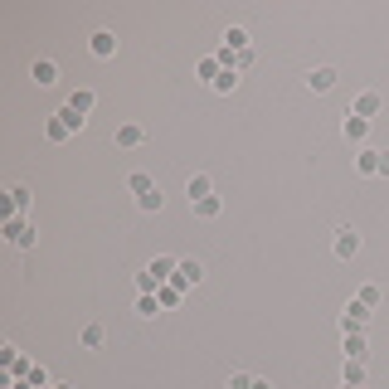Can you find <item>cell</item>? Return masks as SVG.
<instances>
[{
  "instance_id": "obj_1",
  "label": "cell",
  "mask_w": 389,
  "mask_h": 389,
  "mask_svg": "<svg viewBox=\"0 0 389 389\" xmlns=\"http://www.w3.org/2000/svg\"><path fill=\"white\" fill-rule=\"evenodd\" d=\"M5 239H10L15 248H34L39 234H34V224H30L25 214H10V219H5Z\"/></svg>"
},
{
  "instance_id": "obj_2",
  "label": "cell",
  "mask_w": 389,
  "mask_h": 389,
  "mask_svg": "<svg viewBox=\"0 0 389 389\" xmlns=\"http://www.w3.org/2000/svg\"><path fill=\"white\" fill-rule=\"evenodd\" d=\"M171 283H176V287H185V292H190V287H200V283H204V263H200V258H180Z\"/></svg>"
},
{
  "instance_id": "obj_3",
  "label": "cell",
  "mask_w": 389,
  "mask_h": 389,
  "mask_svg": "<svg viewBox=\"0 0 389 389\" xmlns=\"http://www.w3.org/2000/svg\"><path fill=\"white\" fill-rule=\"evenodd\" d=\"M379 107H384V97H379L375 88H365V93L351 102V113H355V117H365V122H375V117H379Z\"/></svg>"
},
{
  "instance_id": "obj_4",
  "label": "cell",
  "mask_w": 389,
  "mask_h": 389,
  "mask_svg": "<svg viewBox=\"0 0 389 389\" xmlns=\"http://www.w3.org/2000/svg\"><path fill=\"white\" fill-rule=\"evenodd\" d=\"M331 253H336V258H355L360 253V234L346 224V229H336V239H331Z\"/></svg>"
},
{
  "instance_id": "obj_5",
  "label": "cell",
  "mask_w": 389,
  "mask_h": 389,
  "mask_svg": "<svg viewBox=\"0 0 389 389\" xmlns=\"http://www.w3.org/2000/svg\"><path fill=\"white\" fill-rule=\"evenodd\" d=\"M341 137H346V141L360 151V146H365V137H370V122H365V117H355V113H346V122H341Z\"/></svg>"
},
{
  "instance_id": "obj_6",
  "label": "cell",
  "mask_w": 389,
  "mask_h": 389,
  "mask_svg": "<svg viewBox=\"0 0 389 389\" xmlns=\"http://www.w3.org/2000/svg\"><path fill=\"white\" fill-rule=\"evenodd\" d=\"M365 321H370V307L355 297V302H346V311H341V331H365Z\"/></svg>"
},
{
  "instance_id": "obj_7",
  "label": "cell",
  "mask_w": 389,
  "mask_h": 389,
  "mask_svg": "<svg viewBox=\"0 0 389 389\" xmlns=\"http://www.w3.org/2000/svg\"><path fill=\"white\" fill-rule=\"evenodd\" d=\"M336 78H341V73L331 69V64H316V69L307 73V88H311V93H331V88H336Z\"/></svg>"
},
{
  "instance_id": "obj_8",
  "label": "cell",
  "mask_w": 389,
  "mask_h": 389,
  "mask_svg": "<svg viewBox=\"0 0 389 389\" xmlns=\"http://www.w3.org/2000/svg\"><path fill=\"white\" fill-rule=\"evenodd\" d=\"M113 141H117L122 151H132V146H141V141H146V127H141V122H122V127L113 132Z\"/></svg>"
},
{
  "instance_id": "obj_9",
  "label": "cell",
  "mask_w": 389,
  "mask_h": 389,
  "mask_svg": "<svg viewBox=\"0 0 389 389\" xmlns=\"http://www.w3.org/2000/svg\"><path fill=\"white\" fill-rule=\"evenodd\" d=\"M30 78H34L39 88H54V83H59V64H54V59H34V64H30Z\"/></svg>"
},
{
  "instance_id": "obj_10",
  "label": "cell",
  "mask_w": 389,
  "mask_h": 389,
  "mask_svg": "<svg viewBox=\"0 0 389 389\" xmlns=\"http://www.w3.org/2000/svg\"><path fill=\"white\" fill-rule=\"evenodd\" d=\"M88 49L97 54V59H113V54H117V34H113V30H93Z\"/></svg>"
},
{
  "instance_id": "obj_11",
  "label": "cell",
  "mask_w": 389,
  "mask_h": 389,
  "mask_svg": "<svg viewBox=\"0 0 389 389\" xmlns=\"http://www.w3.org/2000/svg\"><path fill=\"white\" fill-rule=\"evenodd\" d=\"M176 263H180V258H171V253H156L146 272H151V277H156V283L165 287V283H171V277H176Z\"/></svg>"
},
{
  "instance_id": "obj_12",
  "label": "cell",
  "mask_w": 389,
  "mask_h": 389,
  "mask_svg": "<svg viewBox=\"0 0 389 389\" xmlns=\"http://www.w3.org/2000/svg\"><path fill=\"white\" fill-rule=\"evenodd\" d=\"M365 379H370L365 360H346V370H341V389H365Z\"/></svg>"
},
{
  "instance_id": "obj_13",
  "label": "cell",
  "mask_w": 389,
  "mask_h": 389,
  "mask_svg": "<svg viewBox=\"0 0 389 389\" xmlns=\"http://www.w3.org/2000/svg\"><path fill=\"white\" fill-rule=\"evenodd\" d=\"M185 195H190V204H200V200H209V195H214V180L200 171V176H190V180H185Z\"/></svg>"
},
{
  "instance_id": "obj_14",
  "label": "cell",
  "mask_w": 389,
  "mask_h": 389,
  "mask_svg": "<svg viewBox=\"0 0 389 389\" xmlns=\"http://www.w3.org/2000/svg\"><path fill=\"white\" fill-rule=\"evenodd\" d=\"M379 156H384V151L360 146V151H355V171H360V176H379Z\"/></svg>"
},
{
  "instance_id": "obj_15",
  "label": "cell",
  "mask_w": 389,
  "mask_h": 389,
  "mask_svg": "<svg viewBox=\"0 0 389 389\" xmlns=\"http://www.w3.org/2000/svg\"><path fill=\"white\" fill-rule=\"evenodd\" d=\"M78 341H83V351H102V346H107V326H102V321H88Z\"/></svg>"
},
{
  "instance_id": "obj_16",
  "label": "cell",
  "mask_w": 389,
  "mask_h": 389,
  "mask_svg": "<svg viewBox=\"0 0 389 389\" xmlns=\"http://www.w3.org/2000/svg\"><path fill=\"white\" fill-rule=\"evenodd\" d=\"M5 195H10V204H5V219H10V214H25V209H30V200H34V195H30V185H10Z\"/></svg>"
},
{
  "instance_id": "obj_17",
  "label": "cell",
  "mask_w": 389,
  "mask_h": 389,
  "mask_svg": "<svg viewBox=\"0 0 389 389\" xmlns=\"http://www.w3.org/2000/svg\"><path fill=\"white\" fill-rule=\"evenodd\" d=\"M341 351H346V360H365V355H370L365 331H346V346H341Z\"/></svg>"
},
{
  "instance_id": "obj_18",
  "label": "cell",
  "mask_w": 389,
  "mask_h": 389,
  "mask_svg": "<svg viewBox=\"0 0 389 389\" xmlns=\"http://www.w3.org/2000/svg\"><path fill=\"white\" fill-rule=\"evenodd\" d=\"M69 107H73V113H78V117H88V113H93V107H97V93H93V88H78V93L69 97Z\"/></svg>"
},
{
  "instance_id": "obj_19",
  "label": "cell",
  "mask_w": 389,
  "mask_h": 389,
  "mask_svg": "<svg viewBox=\"0 0 389 389\" xmlns=\"http://www.w3.org/2000/svg\"><path fill=\"white\" fill-rule=\"evenodd\" d=\"M224 49L244 54V49H248V30H244V25H229V30H224Z\"/></svg>"
},
{
  "instance_id": "obj_20",
  "label": "cell",
  "mask_w": 389,
  "mask_h": 389,
  "mask_svg": "<svg viewBox=\"0 0 389 389\" xmlns=\"http://www.w3.org/2000/svg\"><path fill=\"white\" fill-rule=\"evenodd\" d=\"M161 204H165L161 185H156V190H146V195H137V209H141V214H161Z\"/></svg>"
},
{
  "instance_id": "obj_21",
  "label": "cell",
  "mask_w": 389,
  "mask_h": 389,
  "mask_svg": "<svg viewBox=\"0 0 389 389\" xmlns=\"http://www.w3.org/2000/svg\"><path fill=\"white\" fill-rule=\"evenodd\" d=\"M44 137H49L54 146H59V141H69L73 132H69V122H64V117H49V122H44Z\"/></svg>"
},
{
  "instance_id": "obj_22",
  "label": "cell",
  "mask_w": 389,
  "mask_h": 389,
  "mask_svg": "<svg viewBox=\"0 0 389 389\" xmlns=\"http://www.w3.org/2000/svg\"><path fill=\"white\" fill-rule=\"evenodd\" d=\"M190 209H195V219H219L224 200H219V195H209V200H200V204H190Z\"/></svg>"
},
{
  "instance_id": "obj_23",
  "label": "cell",
  "mask_w": 389,
  "mask_h": 389,
  "mask_svg": "<svg viewBox=\"0 0 389 389\" xmlns=\"http://www.w3.org/2000/svg\"><path fill=\"white\" fill-rule=\"evenodd\" d=\"M156 297H161V307H165V311H171V307H180V302H185V287H176V283H165V287H161Z\"/></svg>"
},
{
  "instance_id": "obj_24",
  "label": "cell",
  "mask_w": 389,
  "mask_h": 389,
  "mask_svg": "<svg viewBox=\"0 0 389 389\" xmlns=\"http://www.w3.org/2000/svg\"><path fill=\"white\" fill-rule=\"evenodd\" d=\"M127 190H132V195H146V190H156V180H151L146 171H132V176H127Z\"/></svg>"
},
{
  "instance_id": "obj_25",
  "label": "cell",
  "mask_w": 389,
  "mask_h": 389,
  "mask_svg": "<svg viewBox=\"0 0 389 389\" xmlns=\"http://www.w3.org/2000/svg\"><path fill=\"white\" fill-rule=\"evenodd\" d=\"M209 88H214V93H234V88H239V69H224V73H219Z\"/></svg>"
},
{
  "instance_id": "obj_26",
  "label": "cell",
  "mask_w": 389,
  "mask_h": 389,
  "mask_svg": "<svg viewBox=\"0 0 389 389\" xmlns=\"http://www.w3.org/2000/svg\"><path fill=\"white\" fill-rule=\"evenodd\" d=\"M355 297H360L365 307H379V302H384V287H379V283H365V287H360Z\"/></svg>"
},
{
  "instance_id": "obj_27",
  "label": "cell",
  "mask_w": 389,
  "mask_h": 389,
  "mask_svg": "<svg viewBox=\"0 0 389 389\" xmlns=\"http://www.w3.org/2000/svg\"><path fill=\"white\" fill-rule=\"evenodd\" d=\"M156 311H165V307H161V297H156V292H141V302H137V316H156Z\"/></svg>"
},
{
  "instance_id": "obj_28",
  "label": "cell",
  "mask_w": 389,
  "mask_h": 389,
  "mask_svg": "<svg viewBox=\"0 0 389 389\" xmlns=\"http://www.w3.org/2000/svg\"><path fill=\"white\" fill-rule=\"evenodd\" d=\"M54 117H64V122H69V132H83V127H88V117H78V113H73L69 102H64V107H59V113H54Z\"/></svg>"
},
{
  "instance_id": "obj_29",
  "label": "cell",
  "mask_w": 389,
  "mask_h": 389,
  "mask_svg": "<svg viewBox=\"0 0 389 389\" xmlns=\"http://www.w3.org/2000/svg\"><path fill=\"white\" fill-rule=\"evenodd\" d=\"M137 292H161V283H156L151 272H137Z\"/></svg>"
},
{
  "instance_id": "obj_30",
  "label": "cell",
  "mask_w": 389,
  "mask_h": 389,
  "mask_svg": "<svg viewBox=\"0 0 389 389\" xmlns=\"http://www.w3.org/2000/svg\"><path fill=\"white\" fill-rule=\"evenodd\" d=\"M30 384H34V389H49V370L34 365V370H30Z\"/></svg>"
},
{
  "instance_id": "obj_31",
  "label": "cell",
  "mask_w": 389,
  "mask_h": 389,
  "mask_svg": "<svg viewBox=\"0 0 389 389\" xmlns=\"http://www.w3.org/2000/svg\"><path fill=\"white\" fill-rule=\"evenodd\" d=\"M229 389H253V375H244V370H234V375H229Z\"/></svg>"
},
{
  "instance_id": "obj_32",
  "label": "cell",
  "mask_w": 389,
  "mask_h": 389,
  "mask_svg": "<svg viewBox=\"0 0 389 389\" xmlns=\"http://www.w3.org/2000/svg\"><path fill=\"white\" fill-rule=\"evenodd\" d=\"M379 176H389V151H384V156H379Z\"/></svg>"
},
{
  "instance_id": "obj_33",
  "label": "cell",
  "mask_w": 389,
  "mask_h": 389,
  "mask_svg": "<svg viewBox=\"0 0 389 389\" xmlns=\"http://www.w3.org/2000/svg\"><path fill=\"white\" fill-rule=\"evenodd\" d=\"M253 389H272V384H268V379H253Z\"/></svg>"
}]
</instances>
